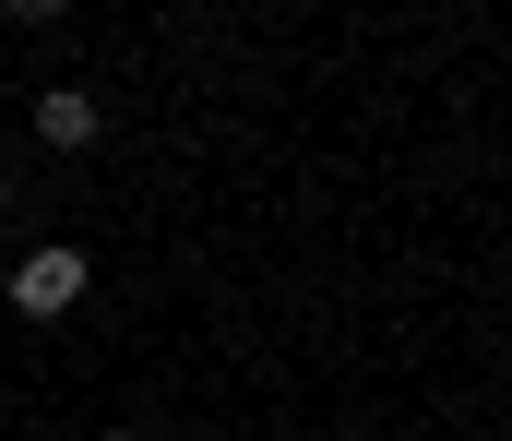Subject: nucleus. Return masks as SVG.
I'll return each instance as SVG.
<instances>
[{
  "label": "nucleus",
  "instance_id": "nucleus-1",
  "mask_svg": "<svg viewBox=\"0 0 512 441\" xmlns=\"http://www.w3.org/2000/svg\"><path fill=\"white\" fill-rule=\"evenodd\" d=\"M84 287H96V275H84V251H24V263H12V310H24V322L84 310Z\"/></svg>",
  "mask_w": 512,
  "mask_h": 441
},
{
  "label": "nucleus",
  "instance_id": "nucleus-2",
  "mask_svg": "<svg viewBox=\"0 0 512 441\" xmlns=\"http://www.w3.org/2000/svg\"><path fill=\"white\" fill-rule=\"evenodd\" d=\"M36 144L84 155V144H96V96H84V84H48V96H36Z\"/></svg>",
  "mask_w": 512,
  "mask_h": 441
},
{
  "label": "nucleus",
  "instance_id": "nucleus-3",
  "mask_svg": "<svg viewBox=\"0 0 512 441\" xmlns=\"http://www.w3.org/2000/svg\"><path fill=\"white\" fill-rule=\"evenodd\" d=\"M0 215H12V179H0Z\"/></svg>",
  "mask_w": 512,
  "mask_h": 441
},
{
  "label": "nucleus",
  "instance_id": "nucleus-4",
  "mask_svg": "<svg viewBox=\"0 0 512 441\" xmlns=\"http://www.w3.org/2000/svg\"><path fill=\"white\" fill-rule=\"evenodd\" d=\"M108 441H131V430H108Z\"/></svg>",
  "mask_w": 512,
  "mask_h": 441
}]
</instances>
